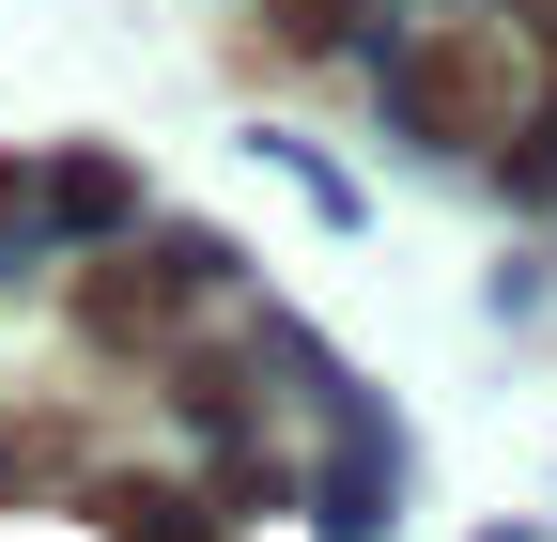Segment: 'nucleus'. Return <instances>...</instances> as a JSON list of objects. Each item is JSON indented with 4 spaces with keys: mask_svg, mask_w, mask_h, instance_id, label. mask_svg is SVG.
Masks as SVG:
<instances>
[{
    "mask_svg": "<svg viewBox=\"0 0 557 542\" xmlns=\"http://www.w3.org/2000/svg\"><path fill=\"white\" fill-rule=\"evenodd\" d=\"M403 124L418 140H511V47H480V32L418 47L403 62Z\"/></svg>",
    "mask_w": 557,
    "mask_h": 542,
    "instance_id": "f257e3e1",
    "label": "nucleus"
},
{
    "mask_svg": "<svg viewBox=\"0 0 557 542\" xmlns=\"http://www.w3.org/2000/svg\"><path fill=\"white\" fill-rule=\"evenodd\" d=\"M278 32H295V47H325V32H341V0H278Z\"/></svg>",
    "mask_w": 557,
    "mask_h": 542,
    "instance_id": "20e7f679",
    "label": "nucleus"
},
{
    "mask_svg": "<svg viewBox=\"0 0 557 542\" xmlns=\"http://www.w3.org/2000/svg\"><path fill=\"white\" fill-rule=\"evenodd\" d=\"M78 310H94V342H156V263H94V280H78Z\"/></svg>",
    "mask_w": 557,
    "mask_h": 542,
    "instance_id": "f03ea898",
    "label": "nucleus"
},
{
    "mask_svg": "<svg viewBox=\"0 0 557 542\" xmlns=\"http://www.w3.org/2000/svg\"><path fill=\"white\" fill-rule=\"evenodd\" d=\"M109 527H124V542H201V512H186V496H139V481L109 496Z\"/></svg>",
    "mask_w": 557,
    "mask_h": 542,
    "instance_id": "7ed1b4c3",
    "label": "nucleus"
}]
</instances>
